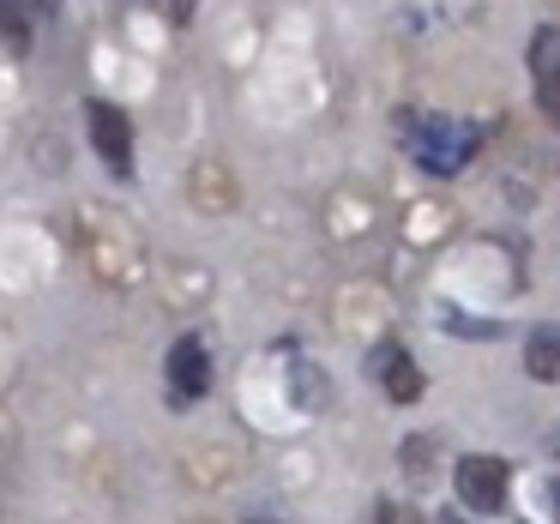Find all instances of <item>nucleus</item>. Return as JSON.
Returning <instances> with one entry per match:
<instances>
[{"mask_svg":"<svg viewBox=\"0 0 560 524\" xmlns=\"http://www.w3.org/2000/svg\"><path fill=\"white\" fill-rule=\"evenodd\" d=\"M410 151L416 163H422L428 175H440V182H452V175L470 170L476 158V127L470 121H452V115H410Z\"/></svg>","mask_w":560,"mask_h":524,"instance_id":"f257e3e1","label":"nucleus"},{"mask_svg":"<svg viewBox=\"0 0 560 524\" xmlns=\"http://www.w3.org/2000/svg\"><path fill=\"white\" fill-rule=\"evenodd\" d=\"M85 133H91V151L103 158V170L127 182V175H133V121H127L121 103L91 97L85 103Z\"/></svg>","mask_w":560,"mask_h":524,"instance_id":"f03ea898","label":"nucleus"},{"mask_svg":"<svg viewBox=\"0 0 560 524\" xmlns=\"http://www.w3.org/2000/svg\"><path fill=\"white\" fill-rule=\"evenodd\" d=\"M452 488H458V500L470 512H500L506 506V488H512V470L506 458H494V452H464L458 464H452Z\"/></svg>","mask_w":560,"mask_h":524,"instance_id":"7ed1b4c3","label":"nucleus"},{"mask_svg":"<svg viewBox=\"0 0 560 524\" xmlns=\"http://www.w3.org/2000/svg\"><path fill=\"white\" fill-rule=\"evenodd\" d=\"M206 392H211L206 338H175V350H170V398L175 404H199Z\"/></svg>","mask_w":560,"mask_h":524,"instance_id":"20e7f679","label":"nucleus"},{"mask_svg":"<svg viewBox=\"0 0 560 524\" xmlns=\"http://www.w3.org/2000/svg\"><path fill=\"white\" fill-rule=\"evenodd\" d=\"M530 73H536V109L560 127V31L542 25L530 43Z\"/></svg>","mask_w":560,"mask_h":524,"instance_id":"39448f33","label":"nucleus"},{"mask_svg":"<svg viewBox=\"0 0 560 524\" xmlns=\"http://www.w3.org/2000/svg\"><path fill=\"white\" fill-rule=\"evenodd\" d=\"M368 368H374V380L386 386V398H392V404H416V398H422V368H416L410 356L398 350V343H380Z\"/></svg>","mask_w":560,"mask_h":524,"instance_id":"423d86ee","label":"nucleus"},{"mask_svg":"<svg viewBox=\"0 0 560 524\" xmlns=\"http://www.w3.org/2000/svg\"><path fill=\"white\" fill-rule=\"evenodd\" d=\"M524 374L548 380V386L560 380V326H536L530 338H524Z\"/></svg>","mask_w":560,"mask_h":524,"instance_id":"0eeeda50","label":"nucleus"},{"mask_svg":"<svg viewBox=\"0 0 560 524\" xmlns=\"http://www.w3.org/2000/svg\"><path fill=\"white\" fill-rule=\"evenodd\" d=\"M428 452H434V434H416V440H404V476H416V482H428V470H434V464H428Z\"/></svg>","mask_w":560,"mask_h":524,"instance_id":"6e6552de","label":"nucleus"},{"mask_svg":"<svg viewBox=\"0 0 560 524\" xmlns=\"http://www.w3.org/2000/svg\"><path fill=\"white\" fill-rule=\"evenodd\" d=\"M374 524H422V512H416V506H398V500H380Z\"/></svg>","mask_w":560,"mask_h":524,"instance_id":"1a4fd4ad","label":"nucleus"},{"mask_svg":"<svg viewBox=\"0 0 560 524\" xmlns=\"http://www.w3.org/2000/svg\"><path fill=\"white\" fill-rule=\"evenodd\" d=\"M163 13H170V25H187L194 19V0H163Z\"/></svg>","mask_w":560,"mask_h":524,"instance_id":"9d476101","label":"nucleus"},{"mask_svg":"<svg viewBox=\"0 0 560 524\" xmlns=\"http://www.w3.org/2000/svg\"><path fill=\"white\" fill-rule=\"evenodd\" d=\"M25 7H31V19H37V25H43V19H55V13H61L67 0H25Z\"/></svg>","mask_w":560,"mask_h":524,"instance_id":"9b49d317","label":"nucleus"},{"mask_svg":"<svg viewBox=\"0 0 560 524\" xmlns=\"http://www.w3.org/2000/svg\"><path fill=\"white\" fill-rule=\"evenodd\" d=\"M440 524H470V519H458V512H440Z\"/></svg>","mask_w":560,"mask_h":524,"instance_id":"f8f14e48","label":"nucleus"}]
</instances>
